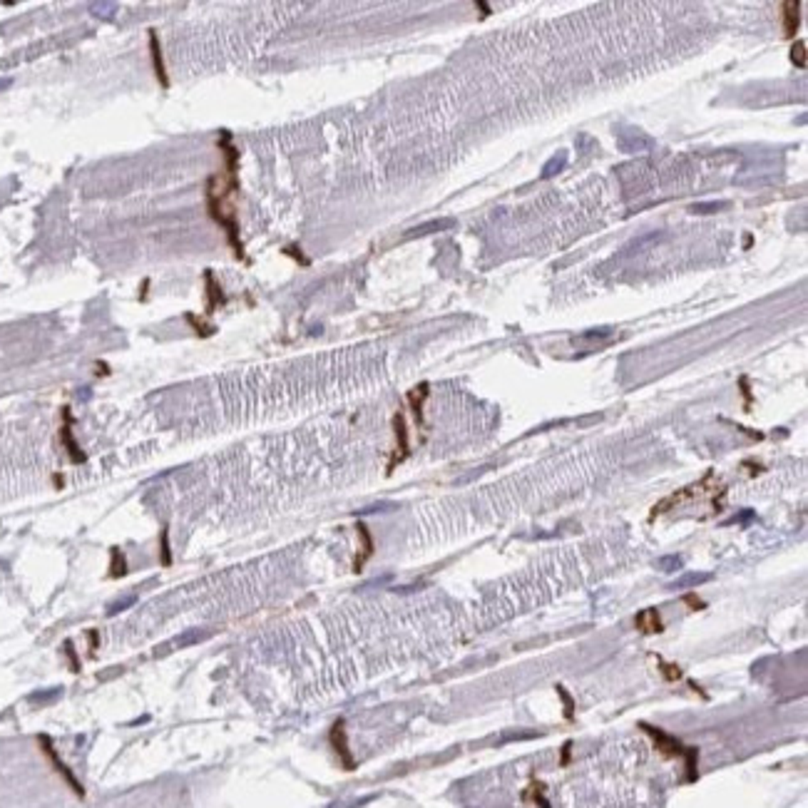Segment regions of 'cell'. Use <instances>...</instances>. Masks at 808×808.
Returning <instances> with one entry per match:
<instances>
[{"mask_svg":"<svg viewBox=\"0 0 808 808\" xmlns=\"http://www.w3.org/2000/svg\"><path fill=\"white\" fill-rule=\"evenodd\" d=\"M219 149L224 152V169L206 179V214H209L211 221H216V224L226 231V239H229L231 249L236 251L239 259H244V244H241L239 224H236L234 204H231V196H234L236 191V162H239V152H236L234 142H231V135L226 132V130H221Z\"/></svg>","mask_w":808,"mask_h":808,"instance_id":"6da1fadb","label":"cell"},{"mask_svg":"<svg viewBox=\"0 0 808 808\" xmlns=\"http://www.w3.org/2000/svg\"><path fill=\"white\" fill-rule=\"evenodd\" d=\"M38 746H40V751H43V754H45V759L50 761V766H53V769L58 771L60 779H63L65 784H68L70 789H73V794L78 796V799H85V786L78 781V776L73 774V769H70V766L65 764L63 759H60L58 749H55V746H53V739H50V736H45V734H40V736H38Z\"/></svg>","mask_w":808,"mask_h":808,"instance_id":"7a4b0ae2","label":"cell"},{"mask_svg":"<svg viewBox=\"0 0 808 808\" xmlns=\"http://www.w3.org/2000/svg\"><path fill=\"white\" fill-rule=\"evenodd\" d=\"M147 40H149V60H152V73H154V78H157V83L167 90V88H169V75H167V65H164V55H162V45H159L157 30H149Z\"/></svg>","mask_w":808,"mask_h":808,"instance_id":"3957f363","label":"cell"},{"mask_svg":"<svg viewBox=\"0 0 808 808\" xmlns=\"http://www.w3.org/2000/svg\"><path fill=\"white\" fill-rule=\"evenodd\" d=\"M60 438H63V446H65V451H68L70 461L73 463L88 461V456L80 451L78 441H75V436H73V416H70V408H63V428H60Z\"/></svg>","mask_w":808,"mask_h":808,"instance_id":"277c9868","label":"cell"},{"mask_svg":"<svg viewBox=\"0 0 808 808\" xmlns=\"http://www.w3.org/2000/svg\"><path fill=\"white\" fill-rule=\"evenodd\" d=\"M331 746L333 749H336V754H338V759H341V764H343V769H353V756H351V751H348V746H346V734H343V721H336V726H333L331 729Z\"/></svg>","mask_w":808,"mask_h":808,"instance_id":"5b68a950","label":"cell"},{"mask_svg":"<svg viewBox=\"0 0 808 808\" xmlns=\"http://www.w3.org/2000/svg\"><path fill=\"white\" fill-rule=\"evenodd\" d=\"M204 284H206V311H216L221 304L226 301L224 291H221V286L216 284V276L211 274V271H204Z\"/></svg>","mask_w":808,"mask_h":808,"instance_id":"8992f818","label":"cell"},{"mask_svg":"<svg viewBox=\"0 0 808 808\" xmlns=\"http://www.w3.org/2000/svg\"><path fill=\"white\" fill-rule=\"evenodd\" d=\"M801 5L794 3V0H789V3H784V35L786 38H794L796 30H799V23H801Z\"/></svg>","mask_w":808,"mask_h":808,"instance_id":"52a82bcc","label":"cell"},{"mask_svg":"<svg viewBox=\"0 0 808 808\" xmlns=\"http://www.w3.org/2000/svg\"><path fill=\"white\" fill-rule=\"evenodd\" d=\"M396 438H398V456H396V461L391 463V466H388V471H393V468H396V463H401L403 458L408 456V431H406V421H403V416L401 413H396Z\"/></svg>","mask_w":808,"mask_h":808,"instance_id":"ba28073f","label":"cell"},{"mask_svg":"<svg viewBox=\"0 0 808 808\" xmlns=\"http://www.w3.org/2000/svg\"><path fill=\"white\" fill-rule=\"evenodd\" d=\"M358 535H361V540H363V547H361V557L356 560V572H361L363 562L373 555V537H371V532H368V528L363 523H358Z\"/></svg>","mask_w":808,"mask_h":808,"instance_id":"9c48e42d","label":"cell"},{"mask_svg":"<svg viewBox=\"0 0 808 808\" xmlns=\"http://www.w3.org/2000/svg\"><path fill=\"white\" fill-rule=\"evenodd\" d=\"M637 627L642 629L644 634H656L661 629V622H659V614L654 612V609H646L637 617Z\"/></svg>","mask_w":808,"mask_h":808,"instance_id":"30bf717a","label":"cell"},{"mask_svg":"<svg viewBox=\"0 0 808 808\" xmlns=\"http://www.w3.org/2000/svg\"><path fill=\"white\" fill-rule=\"evenodd\" d=\"M187 321H189V326L194 328V331L199 333L201 338H206V336H211V333H214V326H211V323H206L204 319H201V316L187 314Z\"/></svg>","mask_w":808,"mask_h":808,"instance_id":"8fae6325","label":"cell"},{"mask_svg":"<svg viewBox=\"0 0 808 808\" xmlns=\"http://www.w3.org/2000/svg\"><path fill=\"white\" fill-rule=\"evenodd\" d=\"M426 396H428V383H421V386L416 388V391H411V403H413V411H416V418L418 421H421V406H423V401H426Z\"/></svg>","mask_w":808,"mask_h":808,"instance_id":"7c38bea8","label":"cell"},{"mask_svg":"<svg viewBox=\"0 0 808 808\" xmlns=\"http://www.w3.org/2000/svg\"><path fill=\"white\" fill-rule=\"evenodd\" d=\"M125 572H127V562H125L122 552L115 547L112 550V565H110V574H112V577H122Z\"/></svg>","mask_w":808,"mask_h":808,"instance_id":"4fadbf2b","label":"cell"},{"mask_svg":"<svg viewBox=\"0 0 808 808\" xmlns=\"http://www.w3.org/2000/svg\"><path fill=\"white\" fill-rule=\"evenodd\" d=\"M448 226H453V219H443V221H431V224H423L418 226V229H413L408 236H418V234H428V231H436V229H448Z\"/></svg>","mask_w":808,"mask_h":808,"instance_id":"5bb4252c","label":"cell"},{"mask_svg":"<svg viewBox=\"0 0 808 808\" xmlns=\"http://www.w3.org/2000/svg\"><path fill=\"white\" fill-rule=\"evenodd\" d=\"M565 162H567V154H565V152H560V157H557V154H555V157L550 159L547 164H545V169H542V177H552L555 172H560V169H562V167H565Z\"/></svg>","mask_w":808,"mask_h":808,"instance_id":"9a60e30c","label":"cell"},{"mask_svg":"<svg viewBox=\"0 0 808 808\" xmlns=\"http://www.w3.org/2000/svg\"><path fill=\"white\" fill-rule=\"evenodd\" d=\"M791 60H794V63L799 65L801 70L806 68V43H804V40H799V43L791 48Z\"/></svg>","mask_w":808,"mask_h":808,"instance_id":"2e32d148","label":"cell"},{"mask_svg":"<svg viewBox=\"0 0 808 808\" xmlns=\"http://www.w3.org/2000/svg\"><path fill=\"white\" fill-rule=\"evenodd\" d=\"M726 206V201H709V204H694L691 206V211H694V214H711V211H719V209H724Z\"/></svg>","mask_w":808,"mask_h":808,"instance_id":"e0dca14e","label":"cell"},{"mask_svg":"<svg viewBox=\"0 0 808 808\" xmlns=\"http://www.w3.org/2000/svg\"><path fill=\"white\" fill-rule=\"evenodd\" d=\"M159 547H162V565H169L172 557H169V537H167V530L159 537Z\"/></svg>","mask_w":808,"mask_h":808,"instance_id":"ac0fdd59","label":"cell"}]
</instances>
